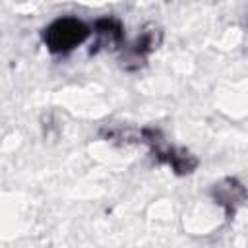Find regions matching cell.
<instances>
[{"label": "cell", "instance_id": "1", "mask_svg": "<svg viewBox=\"0 0 248 248\" xmlns=\"http://www.w3.org/2000/svg\"><path fill=\"white\" fill-rule=\"evenodd\" d=\"M85 37H87V27L74 17H62L54 21L45 33V41L54 52L70 50L76 45H79Z\"/></svg>", "mask_w": 248, "mask_h": 248}]
</instances>
